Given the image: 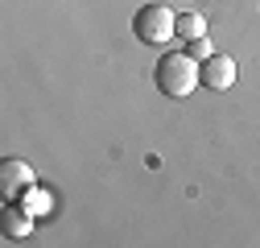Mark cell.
Segmentation results:
<instances>
[{"label": "cell", "mask_w": 260, "mask_h": 248, "mask_svg": "<svg viewBox=\"0 0 260 248\" xmlns=\"http://www.w3.org/2000/svg\"><path fill=\"white\" fill-rule=\"evenodd\" d=\"M153 79H157V91H166L170 100H186L194 87H199V62H194L186 50H170V54H161L157 58V67H153Z\"/></svg>", "instance_id": "6da1fadb"}, {"label": "cell", "mask_w": 260, "mask_h": 248, "mask_svg": "<svg viewBox=\"0 0 260 248\" xmlns=\"http://www.w3.org/2000/svg\"><path fill=\"white\" fill-rule=\"evenodd\" d=\"M133 34H137V42H145V46H161V42H170V38L178 34V17H174L166 5H145V9H137V17H133Z\"/></svg>", "instance_id": "7a4b0ae2"}, {"label": "cell", "mask_w": 260, "mask_h": 248, "mask_svg": "<svg viewBox=\"0 0 260 248\" xmlns=\"http://www.w3.org/2000/svg\"><path fill=\"white\" fill-rule=\"evenodd\" d=\"M29 186H34V170H29V162H21V158L0 162V195H5V199L25 195Z\"/></svg>", "instance_id": "3957f363"}, {"label": "cell", "mask_w": 260, "mask_h": 248, "mask_svg": "<svg viewBox=\"0 0 260 248\" xmlns=\"http://www.w3.org/2000/svg\"><path fill=\"white\" fill-rule=\"evenodd\" d=\"M199 79H203V87H211V91H227V87L236 83V62L227 58V54H211V58H203Z\"/></svg>", "instance_id": "277c9868"}, {"label": "cell", "mask_w": 260, "mask_h": 248, "mask_svg": "<svg viewBox=\"0 0 260 248\" xmlns=\"http://www.w3.org/2000/svg\"><path fill=\"white\" fill-rule=\"evenodd\" d=\"M0 228H5V240H25L29 228H34V211L5 203V211H0Z\"/></svg>", "instance_id": "5b68a950"}, {"label": "cell", "mask_w": 260, "mask_h": 248, "mask_svg": "<svg viewBox=\"0 0 260 248\" xmlns=\"http://www.w3.org/2000/svg\"><path fill=\"white\" fill-rule=\"evenodd\" d=\"M178 38H182V42L207 38V17H203V13H182V17H178Z\"/></svg>", "instance_id": "8992f818"}, {"label": "cell", "mask_w": 260, "mask_h": 248, "mask_svg": "<svg viewBox=\"0 0 260 248\" xmlns=\"http://www.w3.org/2000/svg\"><path fill=\"white\" fill-rule=\"evenodd\" d=\"M186 54L199 62V58H211V42L207 38H194V42H186Z\"/></svg>", "instance_id": "52a82bcc"}]
</instances>
